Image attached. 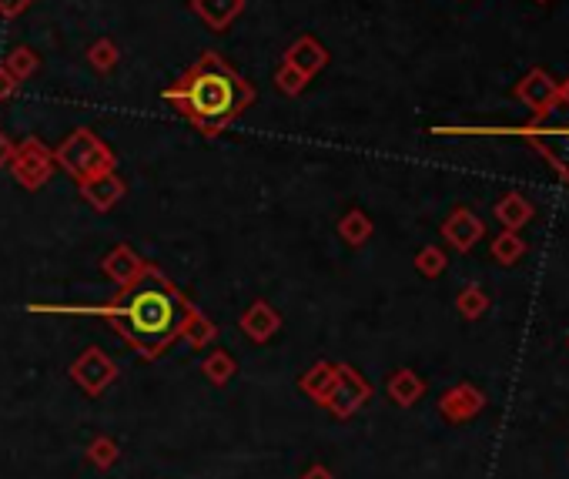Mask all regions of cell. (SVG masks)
<instances>
[{
    "label": "cell",
    "instance_id": "obj_1",
    "mask_svg": "<svg viewBox=\"0 0 569 479\" xmlns=\"http://www.w3.org/2000/svg\"><path fill=\"white\" fill-rule=\"evenodd\" d=\"M61 312L108 315L141 356L154 359L181 335L191 315V305L165 275L154 272V268H144L138 279L124 285V292L111 305H101V309H91L88 305V309H61Z\"/></svg>",
    "mask_w": 569,
    "mask_h": 479
},
{
    "label": "cell",
    "instance_id": "obj_2",
    "mask_svg": "<svg viewBox=\"0 0 569 479\" xmlns=\"http://www.w3.org/2000/svg\"><path fill=\"white\" fill-rule=\"evenodd\" d=\"M165 101L201 134H218L245 108H252L255 88L238 78L218 54H205L178 84L165 91Z\"/></svg>",
    "mask_w": 569,
    "mask_h": 479
},
{
    "label": "cell",
    "instance_id": "obj_3",
    "mask_svg": "<svg viewBox=\"0 0 569 479\" xmlns=\"http://www.w3.org/2000/svg\"><path fill=\"white\" fill-rule=\"evenodd\" d=\"M506 131L523 134L529 145L549 161V168H556L559 178L569 185V118L563 124H546V118H536L533 124H516V128Z\"/></svg>",
    "mask_w": 569,
    "mask_h": 479
},
{
    "label": "cell",
    "instance_id": "obj_4",
    "mask_svg": "<svg viewBox=\"0 0 569 479\" xmlns=\"http://www.w3.org/2000/svg\"><path fill=\"white\" fill-rule=\"evenodd\" d=\"M57 161L74 171L77 178H91V175H104V171H111V155L101 148V141L94 138L91 131H77L71 134V141L57 151Z\"/></svg>",
    "mask_w": 569,
    "mask_h": 479
},
{
    "label": "cell",
    "instance_id": "obj_5",
    "mask_svg": "<svg viewBox=\"0 0 569 479\" xmlns=\"http://www.w3.org/2000/svg\"><path fill=\"white\" fill-rule=\"evenodd\" d=\"M513 98L519 104H526L536 118H549L553 111H559V81L553 74H546L543 67H533V71H526L516 81Z\"/></svg>",
    "mask_w": 569,
    "mask_h": 479
},
{
    "label": "cell",
    "instance_id": "obj_6",
    "mask_svg": "<svg viewBox=\"0 0 569 479\" xmlns=\"http://www.w3.org/2000/svg\"><path fill=\"white\" fill-rule=\"evenodd\" d=\"M71 376L77 386H84L88 392H101L108 382H114V362H108L101 349H88L71 366Z\"/></svg>",
    "mask_w": 569,
    "mask_h": 479
},
{
    "label": "cell",
    "instance_id": "obj_7",
    "mask_svg": "<svg viewBox=\"0 0 569 479\" xmlns=\"http://www.w3.org/2000/svg\"><path fill=\"white\" fill-rule=\"evenodd\" d=\"M335 372H339V376L332 379L329 392H325V402H329L339 416H349L352 409L365 399V386L359 382V376L349 372V369H335Z\"/></svg>",
    "mask_w": 569,
    "mask_h": 479
},
{
    "label": "cell",
    "instance_id": "obj_8",
    "mask_svg": "<svg viewBox=\"0 0 569 479\" xmlns=\"http://www.w3.org/2000/svg\"><path fill=\"white\" fill-rule=\"evenodd\" d=\"M84 195L91 198V205L94 208H111L114 201H118L124 195V185L118 178H111V171H104V175H91V178H84Z\"/></svg>",
    "mask_w": 569,
    "mask_h": 479
},
{
    "label": "cell",
    "instance_id": "obj_9",
    "mask_svg": "<svg viewBox=\"0 0 569 479\" xmlns=\"http://www.w3.org/2000/svg\"><path fill=\"white\" fill-rule=\"evenodd\" d=\"M442 232H446V238H449V242L456 245V248H469V245L479 238L482 225L476 222V215H472V212L459 208V212H452V218L446 222V228H442Z\"/></svg>",
    "mask_w": 569,
    "mask_h": 479
},
{
    "label": "cell",
    "instance_id": "obj_10",
    "mask_svg": "<svg viewBox=\"0 0 569 479\" xmlns=\"http://www.w3.org/2000/svg\"><path fill=\"white\" fill-rule=\"evenodd\" d=\"M325 61H329V54H325L315 41H308V37H305V41H298L285 57V64H292L295 71L305 74V78H308V74H315Z\"/></svg>",
    "mask_w": 569,
    "mask_h": 479
},
{
    "label": "cell",
    "instance_id": "obj_11",
    "mask_svg": "<svg viewBox=\"0 0 569 479\" xmlns=\"http://www.w3.org/2000/svg\"><path fill=\"white\" fill-rule=\"evenodd\" d=\"M241 329L252 335V339L265 342L268 335H272V332L278 329V315H275L272 309H268L265 302H255L252 309H248L245 319H241Z\"/></svg>",
    "mask_w": 569,
    "mask_h": 479
},
{
    "label": "cell",
    "instance_id": "obj_12",
    "mask_svg": "<svg viewBox=\"0 0 569 479\" xmlns=\"http://www.w3.org/2000/svg\"><path fill=\"white\" fill-rule=\"evenodd\" d=\"M104 272H108L111 279L128 285L141 275V262L131 255V248H118V252H111L108 258H104Z\"/></svg>",
    "mask_w": 569,
    "mask_h": 479
},
{
    "label": "cell",
    "instance_id": "obj_13",
    "mask_svg": "<svg viewBox=\"0 0 569 479\" xmlns=\"http://www.w3.org/2000/svg\"><path fill=\"white\" fill-rule=\"evenodd\" d=\"M195 11L205 17L215 31H221V27L241 11V0H195Z\"/></svg>",
    "mask_w": 569,
    "mask_h": 479
},
{
    "label": "cell",
    "instance_id": "obj_14",
    "mask_svg": "<svg viewBox=\"0 0 569 479\" xmlns=\"http://www.w3.org/2000/svg\"><path fill=\"white\" fill-rule=\"evenodd\" d=\"M496 215L503 218L506 225H513V228H516V225L529 222V215H533V208H529L526 201L519 198V195H506V198L496 205Z\"/></svg>",
    "mask_w": 569,
    "mask_h": 479
},
{
    "label": "cell",
    "instance_id": "obj_15",
    "mask_svg": "<svg viewBox=\"0 0 569 479\" xmlns=\"http://www.w3.org/2000/svg\"><path fill=\"white\" fill-rule=\"evenodd\" d=\"M201 369H205V376L215 382V386H225V382L235 376V362H231V356H225V352H211Z\"/></svg>",
    "mask_w": 569,
    "mask_h": 479
},
{
    "label": "cell",
    "instance_id": "obj_16",
    "mask_svg": "<svg viewBox=\"0 0 569 479\" xmlns=\"http://www.w3.org/2000/svg\"><path fill=\"white\" fill-rule=\"evenodd\" d=\"M332 379H335V369H332V366H315V369L302 379V389L308 392V396H315V399L325 402V392H329Z\"/></svg>",
    "mask_w": 569,
    "mask_h": 479
},
{
    "label": "cell",
    "instance_id": "obj_17",
    "mask_svg": "<svg viewBox=\"0 0 569 479\" xmlns=\"http://www.w3.org/2000/svg\"><path fill=\"white\" fill-rule=\"evenodd\" d=\"M339 232H342L345 242L362 245V242H365V235H369V222H365V215H362V212H352V215H345V218H342Z\"/></svg>",
    "mask_w": 569,
    "mask_h": 479
},
{
    "label": "cell",
    "instance_id": "obj_18",
    "mask_svg": "<svg viewBox=\"0 0 569 479\" xmlns=\"http://www.w3.org/2000/svg\"><path fill=\"white\" fill-rule=\"evenodd\" d=\"M88 456L94 459V466L108 469V466L118 463V446H114L108 436H98V439H94V443L88 446Z\"/></svg>",
    "mask_w": 569,
    "mask_h": 479
},
{
    "label": "cell",
    "instance_id": "obj_19",
    "mask_svg": "<svg viewBox=\"0 0 569 479\" xmlns=\"http://www.w3.org/2000/svg\"><path fill=\"white\" fill-rule=\"evenodd\" d=\"M181 332H188L191 346H205V342L211 339V335H215V329H211V322L201 319V315H198L195 309H191L188 322H185V329H181Z\"/></svg>",
    "mask_w": 569,
    "mask_h": 479
},
{
    "label": "cell",
    "instance_id": "obj_20",
    "mask_svg": "<svg viewBox=\"0 0 569 479\" xmlns=\"http://www.w3.org/2000/svg\"><path fill=\"white\" fill-rule=\"evenodd\" d=\"M114 61H118V51H114L111 41H101L91 47V64L98 67V71H111Z\"/></svg>",
    "mask_w": 569,
    "mask_h": 479
},
{
    "label": "cell",
    "instance_id": "obj_21",
    "mask_svg": "<svg viewBox=\"0 0 569 479\" xmlns=\"http://www.w3.org/2000/svg\"><path fill=\"white\" fill-rule=\"evenodd\" d=\"M278 88H282L285 94H298L305 88V74L295 71L292 64H282V71H278Z\"/></svg>",
    "mask_w": 569,
    "mask_h": 479
},
{
    "label": "cell",
    "instance_id": "obj_22",
    "mask_svg": "<svg viewBox=\"0 0 569 479\" xmlns=\"http://www.w3.org/2000/svg\"><path fill=\"white\" fill-rule=\"evenodd\" d=\"M419 265H422V272H426V275H436L439 268H442V255L439 252H422L419 255Z\"/></svg>",
    "mask_w": 569,
    "mask_h": 479
},
{
    "label": "cell",
    "instance_id": "obj_23",
    "mask_svg": "<svg viewBox=\"0 0 569 479\" xmlns=\"http://www.w3.org/2000/svg\"><path fill=\"white\" fill-rule=\"evenodd\" d=\"M516 252H519V242H516V238H499V242H496V255L513 258Z\"/></svg>",
    "mask_w": 569,
    "mask_h": 479
},
{
    "label": "cell",
    "instance_id": "obj_24",
    "mask_svg": "<svg viewBox=\"0 0 569 479\" xmlns=\"http://www.w3.org/2000/svg\"><path fill=\"white\" fill-rule=\"evenodd\" d=\"M31 0H0V14H21Z\"/></svg>",
    "mask_w": 569,
    "mask_h": 479
},
{
    "label": "cell",
    "instance_id": "obj_25",
    "mask_svg": "<svg viewBox=\"0 0 569 479\" xmlns=\"http://www.w3.org/2000/svg\"><path fill=\"white\" fill-rule=\"evenodd\" d=\"M14 158V148H11V141L4 138V134H0V165H7V161Z\"/></svg>",
    "mask_w": 569,
    "mask_h": 479
},
{
    "label": "cell",
    "instance_id": "obj_26",
    "mask_svg": "<svg viewBox=\"0 0 569 479\" xmlns=\"http://www.w3.org/2000/svg\"><path fill=\"white\" fill-rule=\"evenodd\" d=\"M559 108H566V111H569V78H566V81H559Z\"/></svg>",
    "mask_w": 569,
    "mask_h": 479
},
{
    "label": "cell",
    "instance_id": "obj_27",
    "mask_svg": "<svg viewBox=\"0 0 569 479\" xmlns=\"http://www.w3.org/2000/svg\"><path fill=\"white\" fill-rule=\"evenodd\" d=\"M305 479H332V473H329V469H322V466H312L305 473Z\"/></svg>",
    "mask_w": 569,
    "mask_h": 479
},
{
    "label": "cell",
    "instance_id": "obj_28",
    "mask_svg": "<svg viewBox=\"0 0 569 479\" xmlns=\"http://www.w3.org/2000/svg\"><path fill=\"white\" fill-rule=\"evenodd\" d=\"M536 4H549V0H536Z\"/></svg>",
    "mask_w": 569,
    "mask_h": 479
}]
</instances>
